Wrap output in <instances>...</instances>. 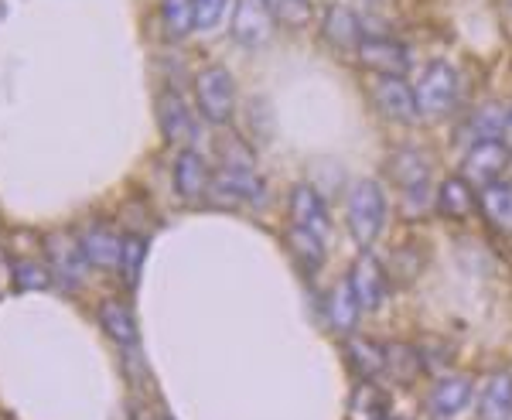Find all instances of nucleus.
<instances>
[{"mask_svg":"<svg viewBox=\"0 0 512 420\" xmlns=\"http://www.w3.org/2000/svg\"><path fill=\"white\" fill-rule=\"evenodd\" d=\"M345 219H349V233L359 246L376 243L386 222V199L383 188L376 181H355L345 199Z\"/></svg>","mask_w":512,"mask_h":420,"instance_id":"obj_1","label":"nucleus"},{"mask_svg":"<svg viewBox=\"0 0 512 420\" xmlns=\"http://www.w3.org/2000/svg\"><path fill=\"white\" fill-rule=\"evenodd\" d=\"M390 175L396 178V185H400V192H403V209H407V216H420V212L434 202L431 164H427L424 154L414 151V147H400V151H393Z\"/></svg>","mask_w":512,"mask_h":420,"instance_id":"obj_2","label":"nucleus"},{"mask_svg":"<svg viewBox=\"0 0 512 420\" xmlns=\"http://www.w3.org/2000/svg\"><path fill=\"white\" fill-rule=\"evenodd\" d=\"M195 103L209 123L226 127L236 113V79L226 65H205L195 76Z\"/></svg>","mask_w":512,"mask_h":420,"instance_id":"obj_3","label":"nucleus"},{"mask_svg":"<svg viewBox=\"0 0 512 420\" xmlns=\"http://www.w3.org/2000/svg\"><path fill=\"white\" fill-rule=\"evenodd\" d=\"M414 100H417V113H424V117L448 113L454 100H458V72H454V65L451 62L427 65L414 89Z\"/></svg>","mask_w":512,"mask_h":420,"instance_id":"obj_4","label":"nucleus"},{"mask_svg":"<svg viewBox=\"0 0 512 420\" xmlns=\"http://www.w3.org/2000/svg\"><path fill=\"white\" fill-rule=\"evenodd\" d=\"M45 263L65 291H76V287H82V280H86V274H89V263H86V257H82V246H79L76 236H69V233L45 236Z\"/></svg>","mask_w":512,"mask_h":420,"instance_id":"obj_5","label":"nucleus"},{"mask_svg":"<svg viewBox=\"0 0 512 420\" xmlns=\"http://www.w3.org/2000/svg\"><path fill=\"white\" fill-rule=\"evenodd\" d=\"M509 144L506 140H475L472 151L465 154V164H461V178L468 185H492V181L502 178V171L509 168Z\"/></svg>","mask_w":512,"mask_h":420,"instance_id":"obj_6","label":"nucleus"},{"mask_svg":"<svg viewBox=\"0 0 512 420\" xmlns=\"http://www.w3.org/2000/svg\"><path fill=\"white\" fill-rule=\"evenodd\" d=\"M229 31H233L236 45L256 52V48H263L274 38V14H270V7L263 0H236Z\"/></svg>","mask_w":512,"mask_h":420,"instance_id":"obj_7","label":"nucleus"},{"mask_svg":"<svg viewBox=\"0 0 512 420\" xmlns=\"http://www.w3.org/2000/svg\"><path fill=\"white\" fill-rule=\"evenodd\" d=\"M349 287H352V294H355V301H359L362 311L383 308L386 298H390V277H386L383 263H379L376 257H369V253H362V257L352 263Z\"/></svg>","mask_w":512,"mask_h":420,"instance_id":"obj_8","label":"nucleus"},{"mask_svg":"<svg viewBox=\"0 0 512 420\" xmlns=\"http://www.w3.org/2000/svg\"><path fill=\"white\" fill-rule=\"evenodd\" d=\"M76 240L82 246V257H86L89 267H96V270H117L120 267L123 236L110 226V222H86Z\"/></svg>","mask_w":512,"mask_h":420,"instance_id":"obj_9","label":"nucleus"},{"mask_svg":"<svg viewBox=\"0 0 512 420\" xmlns=\"http://www.w3.org/2000/svg\"><path fill=\"white\" fill-rule=\"evenodd\" d=\"M355 52H359V62L366 65L369 72H376V76H383V79H390V76L400 79L410 65L407 48H403L400 41L383 38V35H366Z\"/></svg>","mask_w":512,"mask_h":420,"instance_id":"obj_10","label":"nucleus"},{"mask_svg":"<svg viewBox=\"0 0 512 420\" xmlns=\"http://www.w3.org/2000/svg\"><path fill=\"white\" fill-rule=\"evenodd\" d=\"M158 127H161V137L175 147H192L198 137L192 110H188L185 100H181L178 93H171V89L158 96Z\"/></svg>","mask_w":512,"mask_h":420,"instance_id":"obj_11","label":"nucleus"},{"mask_svg":"<svg viewBox=\"0 0 512 420\" xmlns=\"http://www.w3.org/2000/svg\"><path fill=\"white\" fill-rule=\"evenodd\" d=\"M287 209H291V226L308 229V233L321 236V240L328 236L332 219H328V209H325V202H321L315 185H308V181H297V185L291 188V202H287Z\"/></svg>","mask_w":512,"mask_h":420,"instance_id":"obj_12","label":"nucleus"},{"mask_svg":"<svg viewBox=\"0 0 512 420\" xmlns=\"http://www.w3.org/2000/svg\"><path fill=\"white\" fill-rule=\"evenodd\" d=\"M472 397H475V386L468 376H444V380H437L431 397H427V407H431L434 417L451 420V417L465 414Z\"/></svg>","mask_w":512,"mask_h":420,"instance_id":"obj_13","label":"nucleus"},{"mask_svg":"<svg viewBox=\"0 0 512 420\" xmlns=\"http://www.w3.org/2000/svg\"><path fill=\"white\" fill-rule=\"evenodd\" d=\"M209 188H212L209 164H205V158L198 151L185 147V151L178 154V161H175V192L185 202H195V199H202Z\"/></svg>","mask_w":512,"mask_h":420,"instance_id":"obj_14","label":"nucleus"},{"mask_svg":"<svg viewBox=\"0 0 512 420\" xmlns=\"http://www.w3.org/2000/svg\"><path fill=\"white\" fill-rule=\"evenodd\" d=\"M373 100H376V110L383 117H390L396 123H407L417 117V100H414V89L407 86L403 79H379L373 86Z\"/></svg>","mask_w":512,"mask_h":420,"instance_id":"obj_15","label":"nucleus"},{"mask_svg":"<svg viewBox=\"0 0 512 420\" xmlns=\"http://www.w3.org/2000/svg\"><path fill=\"white\" fill-rule=\"evenodd\" d=\"M212 188H216L222 199L256 202L263 195V178L256 175V168H219L212 175Z\"/></svg>","mask_w":512,"mask_h":420,"instance_id":"obj_16","label":"nucleus"},{"mask_svg":"<svg viewBox=\"0 0 512 420\" xmlns=\"http://www.w3.org/2000/svg\"><path fill=\"white\" fill-rule=\"evenodd\" d=\"M321 31H325V41L338 52H352V48H359V41L366 38L362 35V21L355 18L349 7L342 4H332L325 11V24H321Z\"/></svg>","mask_w":512,"mask_h":420,"instance_id":"obj_17","label":"nucleus"},{"mask_svg":"<svg viewBox=\"0 0 512 420\" xmlns=\"http://www.w3.org/2000/svg\"><path fill=\"white\" fill-rule=\"evenodd\" d=\"M434 205L444 219L461 222L475 212L478 195L472 192V185H468L465 178H448V181H441V188L434 192Z\"/></svg>","mask_w":512,"mask_h":420,"instance_id":"obj_18","label":"nucleus"},{"mask_svg":"<svg viewBox=\"0 0 512 420\" xmlns=\"http://www.w3.org/2000/svg\"><path fill=\"white\" fill-rule=\"evenodd\" d=\"M99 325H103V332L110 335L120 349H134L137 339H140L134 311H130L123 301H103V304H99Z\"/></svg>","mask_w":512,"mask_h":420,"instance_id":"obj_19","label":"nucleus"},{"mask_svg":"<svg viewBox=\"0 0 512 420\" xmlns=\"http://www.w3.org/2000/svg\"><path fill=\"white\" fill-rule=\"evenodd\" d=\"M478 414L482 420H512V376L492 373L478 393Z\"/></svg>","mask_w":512,"mask_h":420,"instance_id":"obj_20","label":"nucleus"},{"mask_svg":"<svg viewBox=\"0 0 512 420\" xmlns=\"http://www.w3.org/2000/svg\"><path fill=\"white\" fill-rule=\"evenodd\" d=\"M478 209L492 222L499 233L512 236V185L506 181H492V185L478 188Z\"/></svg>","mask_w":512,"mask_h":420,"instance_id":"obj_21","label":"nucleus"},{"mask_svg":"<svg viewBox=\"0 0 512 420\" xmlns=\"http://www.w3.org/2000/svg\"><path fill=\"white\" fill-rule=\"evenodd\" d=\"M359 301H355L349 280H338V284L332 287V294H328V325L335 328L338 335H352L355 325H359Z\"/></svg>","mask_w":512,"mask_h":420,"instance_id":"obj_22","label":"nucleus"},{"mask_svg":"<svg viewBox=\"0 0 512 420\" xmlns=\"http://www.w3.org/2000/svg\"><path fill=\"white\" fill-rule=\"evenodd\" d=\"M472 134L475 140H502L512 134V110L502 103H489L472 117Z\"/></svg>","mask_w":512,"mask_h":420,"instance_id":"obj_23","label":"nucleus"},{"mask_svg":"<svg viewBox=\"0 0 512 420\" xmlns=\"http://www.w3.org/2000/svg\"><path fill=\"white\" fill-rule=\"evenodd\" d=\"M345 359H349V366L359 376H366V380H373V376H379L386 369L383 349H379L376 342H369V339H349V342H345Z\"/></svg>","mask_w":512,"mask_h":420,"instance_id":"obj_24","label":"nucleus"},{"mask_svg":"<svg viewBox=\"0 0 512 420\" xmlns=\"http://www.w3.org/2000/svg\"><path fill=\"white\" fill-rule=\"evenodd\" d=\"M161 28L171 41L195 31V0H161Z\"/></svg>","mask_w":512,"mask_h":420,"instance_id":"obj_25","label":"nucleus"},{"mask_svg":"<svg viewBox=\"0 0 512 420\" xmlns=\"http://www.w3.org/2000/svg\"><path fill=\"white\" fill-rule=\"evenodd\" d=\"M287 250L294 253V260L301 263L304 270H318L321 260H325V240L301 226L287 229Z\"/></svg>","mask_w":512,"mask_h":420,"instance_id":"obj_26","label":"nucleus"},{"mask_svg":"<svg viewBox=\"0 0 512 420\" xmlns=\"http://www.w3.org/2000/svg\"><path fill=\"white\" fill-rule=\"evenodd\" d=\"M386 417V393L373 383H359L349 397V420H383Z\"/></svg>","mask_w":512,"mask_h":420,"instance_id":"obj_27","label":"nucleus"},{"mask_svg":"<svg viewBox=\"0 0 512 420\" xmlns=\"http://www.w3.org/2000/svg\"><path fill=\"white\" fill-rule=\"evenodd\" d=\"M383 356H386V369H383V373H393L396 383H414L417 376H420V369H424V359H420V352L410 349V345H386Z\"/></svg>","mask_w":512,"mask_h":420,"instance_id":"obj_28","label":"nucleus"},{"mask_svg":"<svg viewBox=\"0 0 512 420\" xmlns=\"http://www.w3.org/2000/svg\"><path fill=\"white\" fill-rule=\"evenodd\" d=\"M144 263H147V240L137 233H127L123 236V246H120V277L127 280V287H137L140 274H144Z\"/></svg>","mask_w":512,"mask_h":420,"instance_id":"obj_29","label":"nucleus"},{"mask_svg":"<svg viewBox=\"0 0 512 420\" xmlns=\"http://www.w3.org/2000/svg\"><path fill=\"white\" fill-rule=\"evenodd\" d=\"M11 274H14V287H18L21 294L45 291V287L52 284V270H48V263H41V260H18Z\"/></svg>","mask_w":512,"mask_h":420,"instance_id":"obj_30","label":"nucleus"},{"mask_svg":"<svg viewBox=\"0 0 512 420\" xmlns=\"http://www.w3.org/2000/svg\"><path fill=\"white\" fill-rule=\"evenodd\" d=\"M274 14V21H284L291 28H304L311 21V0H263Z\"/></svg>","mask_w":512,"mask_h":420,"instance_id":"obj_31","label":"nucleus"},{"mask_svg":"<svg viewBox=\"0 0 512 420\" xmlns=\"http://www.w3.org/2000/svg\"><path fill=\"white\" fill-rule=\"evenodd\" d=\"M219 154H222V168H253V147L236 134L219 137Z\"/></svg>","mask_w":512,"mask_h":420,"instance_id":"obj_32","label":"nucleus"},{"mask_svg":"<svg viewBox=\"0 0 512 420\" xmlns=\"http://www.w3.org/2000/svg\"><path fill=\"white\" fill-rule=\"evenodd\" d=\"M229 0H195V31H212L226 14Z\"/></svg>","mask_w":512,"mask_h":420,"instance_id":"obj_33","label":"nucleus"},{"mask_svg":"<svg viewBox=\"0 0 512 420\" xmlns=\"http://www.w3.org/2000/svg\"><path fill=\"white\" fill-rule=\"evenodd\" d=\"M383 420H390V417H383Z\"/></svg>","mask_w":512,"mask_h":420,"instance_id":"obj_34","label":"nucleus"},{"mask_svg":"<svg viewBox=\"0 0 512 420\" xmlns=\"http://www.w3.org/2000/svg\"><path fill=\"white\" fill-rule=\"evenodd\" d=\"M168 420H171V417H168Z\"/></svg>","mask_w":512,"mask_h":420,"instance_id":"obj_35","label":"nucleus"}]
</instances>
